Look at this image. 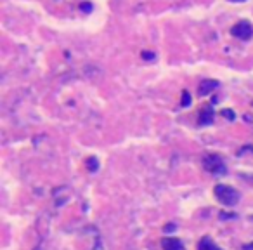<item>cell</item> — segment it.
<instances>
[{
  "label": "cell",
  "instance_id": "6da1fadb",
  "mask_svg": "<svg viewBox=\"0 0 253 250\" xmlns=\"http://www.w3.org/2000/svg\"><path fill=\"white\" fill-rule=\"evenodd\" d=\"M213 195H215L217 202L225 207H234L239 202V198H241L238 189L232 186H227V184H217L213 188Z\"/></svg>",
  "mask_w": 253,
  "mask_h": 250
},
{
  "label": "cell",
  "instance_id": "7a4b0ae2",
  "mask_svg": "<svg viewBox=\"0 0 253 250\" xmlns=\"http://www.w3.org/2000/svg\"><path fill=\"white\" fill-rule=\"evenodd\" d=\"M201 163H203V169H205L206 172L213 174V176H225V174H227V167H225L224 160L217 153L205 155Z\"/></svg>",
  "mask_w": 253,
  "mask_h": 250
},
{
  "label": "cell",
  "instance_id": "3957f363",
  "mask_svg": "<svg viewBox=\"0 0 253 250\" xmlns=\"http://www.w3.org/2000/svg\"><path fill=\"white\" fill-rule=\"evenodd\" d=\"M231 35L241 40H250L253 35V26L250 21H239L231 28Z\"/></svg>",
  "mask_w": 253,
  "mask_h": 250
},
{
  "label": "cell",
  "instance_id": "277c9868",
  "mask_svg": "<svg viewBox=\"0 0 253 250\" xmlns=\"http://www.w3.org/2000/svg\"><path fill=\"white\" fill-rule=\"evenodd\" d=\"M215 120V111L212 110V106H203L201 111L198 115V125L199 127H208Z\"/></svg>",
  "mask_w": 253,
  "mask_h": 250
},
{
  "label": "cell",
  "instance_id": "5b68a950",
  "mask_svg": "<svg viewBox=\"0 0 253 250\" xmlns=\"http://www.w3.org/2000/svg\"><path fill=\"white\" fill-rule=\"evenodd\" d=\"M217 87H219V82L213 80V78H210V80H203L198 87V94L199 96H208L210 92H213Z\"/></svg>",
  "mask_w": 253,
  "mask_h": 250
},
{
  "label": "cell",
  "instance_id": "8992f818",
  "mask_svg": "<svg viewBox=\"0 0 253 250\" xmlns=\"http://www.w3.org/2000/svg\"><path fill=\"white\" fill-rule=\"evenodd\" d=\"M162 247H163V250H184L182 242H180L179 238H172V236L163 238L162 240Z\"/></svg>",
  "mask_w": 253,
  "mask_h": 250
},
{
  "label": "cell",
  "instance_id": "52a82bcc",
  "mask_svg": "<svg viewBox=\"0 0 253 250\" xmlns=\"http://www.w3.org/2000/svg\"><path fill=\"white\" fill-rule=\"evenodd\" d=\"M198 250H222L220 247L215 245V242H213L210 236H203L201 240H199L198 243Z\"/></svg>",
  "mask_w": 253,
  "mask_h": 250
},
{
  "label": "cell",
  "instance_id": "ba28073f",
  "mask_svg": "<svg viewBox=\"0 0 253 250\" xmlns=\"http://www.w3.org/2000/svg\"><path fill=\"white\" fill-rule=\"evenodd\" d=\"M85 165H87L88 172H97V170H99V160H97L96 156H88V158L85 160Z\"/></svg>",
  "mask_w": 253,
  "mask_h": 250
},
{
  "label": "cell",
  "instance_id": "9c48e42d",
  "mask_svg": "<svg viewBox=\"0 0 253 250\" xmlns=\"http://www.w3.org/2000/svg\"><path fill=\"white\" fill-rule=\"evenodd\" d=\"M222 117H225L227 120H236V113L232 110H229V108H225V110H222Z\"/></svg>",
  "mask_w": 253,
  "mask_h": 250
},
{
  "label": "cell",
  "instance_id": "30bf717a",
  "mask_svg": "<svg viewBox=\"0 0 253 250\" xmlns=\"http://www.w3.org/2000/svg\"><path fill=\"white\" fill-rule=\"evenodd\" d=\"M80 11L85 12V14H90V12H92V4H90V2H82Z\"/></svg>",
  "mask_w": 253,
  "mask_h": 250
},
{
  "label": "cell",
  "instance_id": "8fae6325",
  "mask_svg": "<svg viewBox=\"0 0 253 250\" xmlns=\"http://www.w3.org/2000/svg\"><path fill=\"white\" fill-rule=\"evenodd\" d=\"M191 104V96H189V92L187 91H184L182 92V106L186 108V106H189Z\"/></svg>",
  "mask_w": 253,
  "mask_h": 250
},
{
  "label": "cell",
  "instance_id": "7c38bea8",
  "mask_svg": "<svg viewBox=\"0 0 253 250\" xmlns=\"http://www.w3.org/2000/svg\"><path fill=\"white\" fill-rule=\"evenodd\" d=\"M154 58H156V54H154V52H149V51L142 52V59H146V61H153Z\"/></svg>",
  "mask_w": 253,
  "mask_h": 250
},
{
  "label": "cell",
  "instance_id": "4fadbf2b",
  "mask_svg": "<svg viewBox=\"0 0 253 250\" xmlns=\"http://www.w3.org/2000/svg\"><path fill=\"white\" fill-rule=\"evenodd\" d=\"M236 214H225V212H220V219H234Z\"/></svg>",
  "mask_w": 253,
  "mask_h": 250
},
{
  "label": "cell",
  "instance_id": "5bb4252c",
  "mask_svg": "<svg viewBox=\"0 0 253 250\" xmlns=\"http://www.w3.org/2000/svg\"><path fill=\"white\" fill-rule=\"evenodd\" d=\"M173 229H175V224H169V226H165V228H163V231H165V233H172Z\"/></svg>",
  "mask_w": 253,
  "mask_h": 250
},
{
  "label": "cell",
  "instance_id": "9a60e30c",
  "mask_svg": "<svg viewBox=\"0 0 253 250\" xmlns=\"http://www.w3.org/2000/svg\"><path fill=\"white\" fill-rule=\"evenodd\" d=\"M243 250H253V243H248V245H243Z\"/></svg>",
  "mask_w": 253,
  "mask_h": 250
},
{
  "label": "cell",
  "instance_id": "2e32d148",
  "mask_svg": "<svg viewBox=\"0 0 253 250\" xmlns=\"http://www.w3.org/2000/svg\"><path fill=\"white\" fill-rule=\"evenodd\" d=\"M245 120H246V122H252V120H253L252 115H245Z\"/></svg>",
  "mask_w": 253,
  "mask_h": 250
},
{
  "label": "cell",
  "instance_id": "e0dca14e",
  "mask_svg": "<svg viewBox=\"0 0 253 250\" xmlns=\"http://www.w3.org/2000/svg\"><path fill=\"white\" fill-rule=\"evenodd\" d=\"M229 2H238V4H241V2H246V0H229Z\"/></svg>",
  "mask_w": 253,
  "mask_h": 250
},
{
  "label": "cell",
  "instance_id": "ac0fdd59",
  "mask_svg": "<svg viewBox=\"0 0 253 250\" xmlns=\"http://www.w3.org/2000/svg\"><path fill=\"white\" fill-rule=\"evenodd\" d=\"M33 250H40V249H33Z\"/></svg>",
  "mask_w": 253,
  "mask_h": 250
},
{
  "label": "cell",
  "instance_id": "d6986e66",
  "mask_svg": "<svg viewBox=\"0 0 253 250\" xmlns=\"http://www.w3.org/2000/svg\"><path fill=\"white\" fill-rule=\"evenodd\" d=\"M252 221H253V216H252Z\"/></svg>",
  "mask_w": 253,
  "mask_h": 250
}]
</instances>
